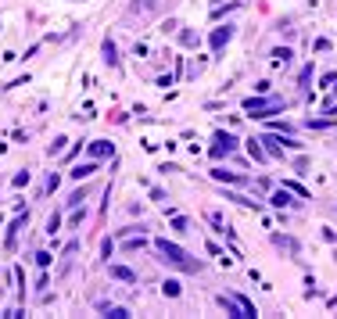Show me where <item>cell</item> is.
<instances>
[{"mask_svg":"<svg viewBox=\"0 0 337 319\" xmlns=\"http://www.w3.org/2000/svg\"><path fill=\"white\" fill-rule=\"evenodd\" d=\"M277 248H287L290 255L298 251V240H290V237H277Z\"/></svg>","mask_w":337,"mask_h":319,"instance_id":"2e32d148","label":"cell"},{"mask_svg":"<svg viewBox=\"0 0 337 319\" xmlns=\"http://www.w3.org/2000/svg\"><path fill=\"white\" fill-rule=\"evenodd\" d=\"M162 291H165V298H179V280H165Z\"/></svg>","mask_w":337,"mask_h":319,"instance_id":"4fadbf2b","label":"cell"},{"mask_svg":"<svg viewBox=\"0 0 337 319\" xmlns=\"http://www.w3.org/2000/svg\"><path fill=\"white\" fill-rule=\"evenodd\" d=\"M212 179H219V183H244L240 172H226V169H212Z\"/></svg>","mask_w":337,"mask_h":319,"instance_id":"8992f818","label":"cell"},{"mask_svg":"<svg viewBox=\"0 0 337 319\" xmlns=\"http://www.w3.org/2000/svg\"><path fill=\"white\" fill-rule=\"evenodd\" d=\"M94 172H97V165H94V161H90V165H75V169H72L75 179H86V176H94Z\"/></svg>","mask_w":337,"mask_h":319,"instance_id":"8fae6325","label":"cell"},{"mask_svg":"<svg viewBox=\"0 0 337 319\" xmlns=\"http://www.w3.org/2000/svg\"><path fill=\"white\" fill-rule=\"evenodd\" d=\"M248 155H251L255 161H266V151L258 147V140H248Z\"/></svg>","mask_w":337,"mask_h":319,"instance_id":"5bb4252c","label":"cell"},{"mask_svg":"<svg viewBox=\"0 0 337 319\" xmlns=\"http://www.w3.org/2000/svg\"><path fill=\"white\" fill-rule=\"evenodd\" d=\"M237 147V136L233 133H216V140H212V158H223V155H229V151Z\"/></svg>","mask_w":337,"mask_h":319,"instance_id":"277c9868","label":"cell"},{"mask_svg":"<svg viewBox=\"0 0 337 319\" xmlns=\"http://www.w3.org/2000/svg\"><path fill=\"white\" fill-rule=\"evenodd\" d=\"M269 205H277V208H290V205H294V201H290V190H287V187L277 190V194L269 197Z\"/></svg>","mask_w":337,"mask_h":319,"instance_id":"ba28073f","label":"cell"},{"mask_svg":"<svg viewBox=\"0 0 337 319\" xmlns=\"http://www.w3.org/2000/svg\"><path fill=\"white\" fill-rule=\"evenodd\" d=\"M104 316H112V319H129V309H122V305H108V309H104Z\"/></svg>","mask_w":337,"mask_h":319,"instance_id":"7c38bea8","label":"cell"},{"mask_svg":"<svg viewBox=\"0 0 337 319\" xmlns=\"http://www.w3.org/2000/svg\"><path fill=\"white\" fill-rule=\"evenodd\" d=\"M280 108H283V101H277V97H273V101H262V97H248V101H244V111L255 115V118H266V115L280 111Z\"/></svg>","mask_w":337,"mask_h":319,"instance_id":"7a4b0ae2","label":"cell"},{"mask_svg":"<svg viewBox=\"0 0 337 319\" xmlns=\"http://www.w3.org/2000/svg\"><path fill=\"white\" fill-rule=\"evenodd\" d=\"M36 266L47 269V266H51V255H47V251H40V255H36Z\"/></svg>","mask_w":337,"mask_h":319,"instance_id":"e0dca14e","label":"cell"},{"mask_svg":"<svg viewBox=\"0 0 337 319\" xmlns=\"http://www.w3.org/2000/svg\"><path fill=\"white\" fill-rule=\"evenodd\" d=\"M104 61H108L112 68L118 65V51H115V43H112V40H104Z\"/></svg>","mask_w":337,"mask_h":319,"instance_id":"30bf717a","label":"cell"},{"mask_svg":"<svg viewBox=\"0 0 337 319\" xmlns=\"http://www.w3.org/2000/svg\"><path fill=\"white\" fill-rule=\"evenodd\" d=\"M258 144H266V151H269L273 158H283V147H301L298 140H290V136L283 140V136H277V133H266V136H262Z\"/></svg>","mask_w":337,"mask_h":319,"instance_id":"3957f363","label":"cell"},{"mask_svg":"<svg viewBox=\"0 0 337 319\" xmlns=\"http://www.w3.org/2000/svg\"><path fill=\"white\" fill-rule=\"evenodd\" d=\"M155 248L162 251V262L176 266V269H183V272H197V269H201V262H197V258H190L179 244H172V240H158Z\"/></svg>","mask_w":337,"mask_h":319,"instance_id":"6da1fadb","label":"cell"},{"mask_svg":"<svg viewBox=\"0 0 337 319\" xmlns=\"http://www.w3.org/2000/svg\"><path fill=\"white\" fill-rule=\"evenodd\" d=\"M229 40H233V25H223V29H216V33H212V51L219 54Z\"/></svg>","mask_w":337,"mask_h":319,"instance_id":"5b68a950","label":"cell"},{"mask_svg":"<svg viewBox=\"0 0 337 319\" xmlns=\"http://www.w3.org/2000/svg\"><path fill=\"white\" fill-rule=\"evenodd\" d=\"M112 276H115V280H126V283H136V272L126 269V266H112Z\"/></svg>","mask_w":337,"mask_h":319,"instance_id":"9c48e42d","label":"cell"},{"mask_svg":"<svg viewBox=\"0 0 337 319\" xmlns=\"http://www.w3.org/2000/svg\"><path fill=\"white\" fill-rule=\"evenodd\" d=\"M290 57H294V54H290L287 47H277V51H273V61H280V65H287Z\"/></svg>","mask_w":337,"mask_h":319,"instance_id":"9a60e30c","label":"cell"},{"mask_svg":"<svg viewBox=\"0 0 337 319\" xmlns=\"http://www.w3.org/2000/svg\"><path fill=\"white\" fill-rule=\"evenodd\" d=\"M112 151H115V147H112L108 140H94V144H90V155H94V158H108Z\"/></svg>","mask_w":337,"mask_h":319,"instance_id":"52a82bcc","label":"cell"}]
</instances>
